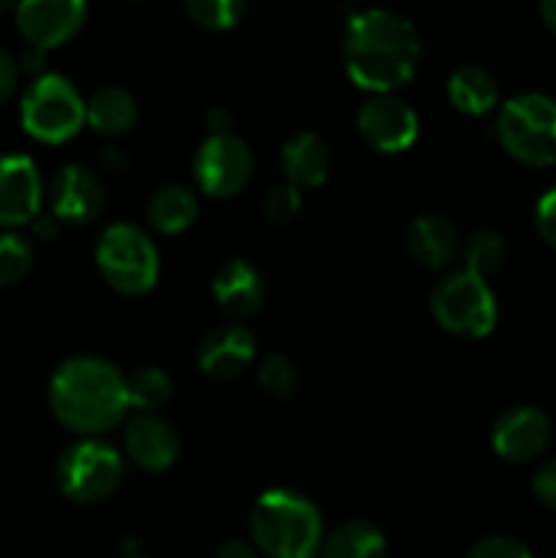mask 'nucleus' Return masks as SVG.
Returning a JSON list of instances; mask_svg holds the SVG:
<instances>
[{"label": "nucleus", "mask_w": 556, "mask_h": 558, "mask_svg": "<svg viewBox=\"0 0 556 558\" xmlns=\"http://www.w3.org/2000/svg\"><path fill=\"white\" fill-rule=\"evenodd\" d=\"M33 267V248L20 234L0 238V287H16Z\"/></svg>", "instance_id": "nucleus-28"}, {"label": "nucleus", "mask_w": 556, "mask_h": 558, "mask_svg": "<svg viewBox=\"0 0 556 558\" xmlns=\"http://www.w3.org/2000/svg\"><path fill=\"white\" fill-rule=\"evenodd\" d=\"M55 480L71 501L93 505L118 490L120 480H123V458L104 441H76V445L65 447L63 456L58 458Z\"/></svg>", "instance_id": "nucleus-8"}, {"label": "nucleus", "mask_w": 556, "mask_h": 558, "mask_svg": "<svg viewBox=\"0 0 556 558\" xmlns=\"http://www.w3.org/2000/svg\"><path fill=\"white\" fill-rule=\"evenodd\" d=\"M540 16H543L545 27H548L551 33H556V0H545V3L540 5Z\"/></svg>", "instance_id": "nucleus-39"}, {"label": "nucleus", "mask_w": 556, "mask_h": 558, "mask_svg": "<svg viewBox=\"0 0 556 558\" xmlns=\"http://www.w3.org/2000/svg\"><path fill=\"white\" fill-rule=\"evenodd\" d=\"M31 227H33V234H36L38 240H52L55 234H58L60 221L52 216V213H49V216H41V213H38V216L31 221Z\"/></svg>", "instance_id": "nucleus-35"}, {"label": "nucleus", "mask_w": 556, "mask_h": 558, "mask_svg": "<svg viewBox=\"0 0 556 558\" xmlns=\"http://www.w3.org/2000/svg\"><path fill=\"white\" fill-rule=\"evenodd\" d=\"M431 314L458 338L488 336L499 319L496 298L485 278L474 276L467 267L442 278L431 292Z\"/></svg>", "instance_id": "nucleus-6"}, {"label": "nucleus", "mask_w": 556, "mask_h": 558, "mask_svg": "<svg viewBox=\"0 0 556 558\" xmlns=\"http://www.w3.org/2000/svg\"><path fill=\"white\" fill-rule=\"evenodd\" d=\"M213 558H259V550L251 543H245V539H229V543H223L216 550Z\"/></svg>", "instance_id": "nucleus-34"}, {"label": "nucleus", "mask_w": 556, "mask_h": 558, "mask_svg": "<svg viewBox=\"0 0 556 558\" xmlns=\"http://www.w3.org/2000/svg\"><path fill=\"white\" fill-rule=\"evenodd\" d=\"M22 65H25L27 71H41V65H44V52H41V49L27 47V52L22 54Z\"/></svg>", "instance_id": "nucleus-38"}, {"label": "nucleus", "mask_w": 556, "mask_h": 558, "mask_svg": "<svg viewBox=\"0 0 556 558\" xmlns=\"http://www.w3.org/2000/svg\"><path fill=\"white\" fill-rule=\"evenodd\" d=\"M551 420L537 407H512L494 423L491 445L510 463H529L548 447Z\"/></svg>", "instance_id": "nucleus-13"}, {"label": "nucleus", "mask_w": 556, "mask_h": 558, "mask_svg": "<svg viewBox=\"0 0 556 558\" xmlns=\"http://www.w3.org/2000/svg\"><path fill=\"white\" fill-rule=\"evenodd\" d=\"M265 278L251 262L229 259L213 278V300L229 319H251L265 305Z\"/></svg>", "instance_id": "nucleus-17"}, {"label": "nucleus", "mask_w": 556, "mask_h": 558, "mask_svg": "<svg viewBox=\"0 0 556 558\" xmlns=\"http://www.w3.org/2000/svg\"><path fill=\"white\" fill-rule=\"evenodd\" d=\"M185 14L207 31H229L243 20L245 5L240 0H189Z\"/></svg>", "instance_id": "nucleus-27"}, {"label": "nucleus", "mask_w": 556, "mask_h": 558, "mask_svg": "<svg viewBox=\"0 0 556 558\" xmlns=\"http://www.w3.org/2000/svg\"><path fill=\"white\" fill-rule=\"evenodd\" d=\"M251 537L267 558H316L325 543L322 512L294 490H267L251 510Z\"/></svg>", "instance_id": "nucleus-3"}, {"label": "nucleus", "mask_w": 556, "mask_h": 558, "mask_svg": "<svg viewBox=\"0 0 556 558\" xmlns=\"http://www.w3.org/2000/svg\"><path fill=\"white\" fill-rule=\"evenodd\" d=\"M196 216H200V199L194 191L180 183L158 189L147 205V221L161 234L185 232L196 221Z\"/></svg>", "instance_id": "nucleus-21"}, {"label": "nucleus", "mask_w": 556, "mask_h": 558, "mask_svg": "<svg viewBox=\"0 0 556 558\" xmlns=\"http://www.w3.org/2000/svg\"><path fill=\"white\" fill-rule=\"evenodd\" d=\"M358 131L374 150L401 153L418 140L420 120L412 104L396 93H376L365 98L358 112Z\"/></svg>", "instance_id": "nucleus-10"}, {"label": "nucleus", "mask_w": 556, "mask_h": 558, "mask_svg": "<svg viewBox=\"0 0 556 558\" xmlns=\"http://www.w3.org/2000/svg\"><path fill=\"white\" fill-rule=\"evenodd\" d=\"M420 36L407 16L365 9L349 16L343 33V65L352 82L371 96L407 85L420 65Z\"/></svg>", "instance_id": "nucleus-1"}, {"label": "nucleus", "mask_w": 556, "mask_h": 558, "mask_svg": "<svg viewBox=\"0 0 556 558\" xmlns=\"http://www.w3.org/2000/svg\"><path fill=\"white\" fill-rule=\"evenodd\" d=\"M256 357V341L245 327L221 325L213 327L196 349V363L210 379L229 381L243 374Z\"/></svg>", "instance_id": "nucleus-16"}, {"label": "nucleus", "mask_w": 556, "mask_h": 558, "mask_svg": "<svg viewBox=\"0 0 556 558\" xmlns=\"http://www.w3.org/2000/svg\"><path fill=\"white\" fill-rule=\"evenodd\" d=\"M532 490H534V496H537V499L543 501L545 507L556 510V458L545 461L543 466H540L537 472H534Z\"/></svg>", "instance_id": "nucleus-32"}, {"label": "nucleus", "mask_w": 556, "mask_h": 558, "mask_svg": "<svg viewBox=\"0 0 556 558\" xmlns=\"http://www.w3.org/2000/svg\"><path fill=\"white\" fill-rule=\"evenodd\" d=\"M407 248L418 265L428 270H442L458 254V232L445 216L423 213L407 229Z\"/></svg>", "instance_id": "nucleus-19"}, {"label": "nucleus", "mask_w": 556, "mask_h": 558, "mask_svg": "<svg viewBox=\"0 0 556 558\" xmlns=\"http://www.w3.org/2000/svg\"><path fill=\"white\" fill-rule=\"evenodd\" d=\"M49 407L76 434H104L123 423L125 376L101 357H71L49 381Z\"/></svg>", "instance_id": "nucleus-2"}, {"label": "nucleus", "mask_w": 556, "mask_h": 558, "mask_svg": "<svg viewBox=\"0 0 556 558\" xmlns=\"http://www.w3.org/2000/svg\"><path fill=\"white\" fill-rule=\"evenodd\" d=\"M534 223H537V232L551 248H556V185L545 191L537 202V210H534Z\"/></svg>", "instance_id": "nucleus-31"}, {"label": "nucleus", "mask_w": 556, "mask_h": 558, "mask_svg": "<svg viewBox=\"0 0 556 558\" xmlns=\"http://www.w3.org/2000/svg\"><path fill=\"white\" fill-rule=\"evenodd\" d=\"M300 207H303V199H300V189H294L292 183L273 185L265 194V202H262V210L270 218L273 223H289L298 218Z\"/></svg>", "instance_id": "nucleus-29"}, {"label": "nucleus", "mask_w": 556, "mask_h": 558, "mask_svg": "<svg viewBox=\"0 0 556 558\" xmlns=\"http://www.w3.org/2000/svg\"><path fill=\"white\" fill-rule=\"evenodd\" d=\"M467 558H532V550L510 534H491V537L480 539Z\"/></svg>", "instance_id": "nucleus-30"}, {"label": "nucleus", "mask_w": 556, "mask_h": 558, "mask_svg": "<svg viewBox=\"0 0 556 558\" xmlns=\"http://www.w3.org/2000/svg\"><path fill=\"white\" fill-rule=\"evenodd\" d=\"M125 456L145 472H167L180 456V439L158 414H134L123 430Z\"/></svg>", "instance_id": "nucleus-15"}, {"label": "nucleus", "mask_w": 556, "mask_h": 558, "mask_svg": "<svg viewBox=\"0 0 556 558\" xmlns=\"http://www.w3.org/2000/svg\"><path fill=\"white\" fill-rule=\"evenodd\" d=\"M169 398H172V379L158 365H145L125 376V401L142 414L158 412L167 407Z\"/></svg>", "instance_id": "nucleus-24"}, {"label": "nucleus", "mask_w": 556, "mask_h": 558, "mask_svg": "<svg viewBox=\"0 0 556 558\" xmlns=\"http://www.w3.org/2000/svg\"><path fill=\"white\" fill-rule=\"evenodd\" d=\"M507 256L505 238L494 229H474L467 240H463V259H467V270L474 276L485 278L488 272H496Z\"/></svg>", "instance_id": "nucleus-25"}, {"label": "nucleus", "mask_w": 556, "mask_h": 558, "mask_svg": "<svg viewBox=\"0 0 556 558\" xmlns=\"http://www.w3.org/2000/svg\"><path fill=\"white\" fill-rule=\"evenodd\" d=\"M22 129L38 142L60 145L71 140L82 123H87V109L80 90L60 74H44L31 85L22 98Z\"/></svg>", "instance_id": "nucleus-7"}, {"label": "nucleus", "mask_w": 556, "mask_h": 558, "mask_svg": "<svg viewBox=\"0 0 556 558\" xmlns=\"http://www.w3.org/2000/svg\"><path fill=\"white\" fill-rule=\"evenodd\" d=\"M205 123L207 129H210V134H227V131H232V114H229L223 107H216L207 112Z\"/></svg>", "instance_id": "nucleus-36"}, {"label": "nucleus", "mask_w": 556, "mask_h": 558, "mask_svg": "<svg viewBox=\"0 0 556 558\" xmlns=\"http://www.w3.org/2000/svg\"><path fill=\"white\" fill-rule=\"evenodd\" d=\"M41 210V174L27 156H0V223H31Z\"/></svg>", "instance_id": "nucleus-14"}, {"label": "nucleus", "mask_w": 556, "mask_h": 558, "mask_svg": "<svg viewBox=\"0 0 556 558\" xmlns=\"http://www.w3.org/2000/svg\"><path fill=\"white\" fill-rule=\"evenodd\" d=\"M87 5L80 0H31L16 5V31L33 49L60 47L85 25Z\"/></svg>", "instance_id": "nucleus-11"}, {"label": "nucleus", "mask_w": 556, "mask_h": 558, "mask_svg": "<svg viewBox=\"0 0 556 558\" xmlns=\"http://www.w3.org/2000/svg\"><path fill=\"white\" fill-rule=\"evenodd\" d=\"M85 109L87 123L104 136H120L131 131V125L136 123V114H140L134 96L118 85L98 87L85 101Z\"/></svg>", "instance_id": "nucleus-20"}, {"label": "nucleus", "mask_w": 556, "mask_h": 558, "mask_svg": "<svg viewBox=\"0 0 556 558\" xmlns=\"http://www.w3.org/2000/svg\"><path fill=\"white\" fill-rule=\"evenodd\" d=\"M16 82H20V69H16V60L11 58L5 49H0V107L14 96Z\"/></svg>", "instance_id": "nucleus-33"}, {"label": "nucleus", "mask_w": 556, "mask_h": 558, "mask_svg": "<svg viewBox=\"0 0 556 558\" xmlns=\"http://www.w3.org/2000/svg\"><path fill=\"white\" fill-rule=\"evenodd\" d=\"M281 163L287 172V183L294 189H316L330 174V147L314 131H298L281 147Z\"/></svg>", "instance_id": "nucleus-18"}, {"label": "nucleus", "mask_w": 556, "mask_h": 558, "mask_svg": "<svg viewBox=\"0 0 556 558\" xmlns=\"http://www.w3.org/2000/svg\"><path fill=\"white\" fill-rule=\"evenodd\" d=\"M49 202H52V216L60 223H90L104 210L107 191L90 167L65 163L49 185Z\"/></svg>", "instance_id": "nucleus-12"}, {"label": "nucleus", "mask_w": 556, "mask_h": 558, "mask_svg": "<svg viewBox=\"0 0 556 558\" xmlns=\"http://www.w3.org/2000/svg\"><path fill=\"white\" fill-rule=\"evenodd\" d=\"M496 136L516 161L551 167L556 163V101L543 93L507 98L496 118Z\"/></svg>", "instance_id": "nucleus-4"}, {"label": "nucleus", "mask_w": 556, "mask_h": 558, "mask_svg": "<svg viewBox=\"0 0 556 558\" xmlns=\"http://www.w3.org/2000/svg\"><path fill=\"white\" fill-rule=\"evenodd\" d=\"M447 98L463 114H485L499 101V85L480 65H461L447 80Z\"/></svg>", "instance_id": "nucleus-22"}, {"label": "nucleus", "mask_w": 556, "mask_h": 558, "mask_svg": "<svg viewBox=\"0 0 556 558\" xmlns=\"http://www.w3.org/2000/svg\"><path fill=\"white\" fill-rule=\"evenodd\" d=\"M123 558H147V556H142V554H140V556H123Z\"/></svg>", "instance_id": "nucleus-40"}, {"label": "nucleus", "mask_w": 556, "mask_h": 558, "mask_svg": "<svg viewBox=\"0 0 556 558\" xmlns=\"http://www.w3.org/2000/svg\"><path fill=\"white\" fill-rule=\"evenodd\" d=\"M385 534L365 521H347L322 543V558H385Z\"/></svg>", "instance_id": "nucleus-23"}, {"label": "nucleus", "mask_w": 556, "mask_h": 558, "mask_svg": "<svg viewBox=\"0 0 556 558\" xmlns=\"http://www.w3.org/2000/svg\"><path fill=\"white\" fill-rule=\"evenodd\" d=\"M96 265L104 281L120 294H145L158 281V248L136 223H112L96 243Z\"/></svg>", "instance_id": "nucleus-5"}, {"label": "nucleus", "mask_w": 556, "mask_h": 558, "mask_svg": "<svg viewBox=\"0 0 556 558\" xmlns=\"http://www.w3.org/2000/svg\"><path fill=\"white\" fill-rule=\"evenodd\" d=\"M259 387L270 398H278V401H287L298 392L300 387V368L287 357V354H267L259 363Z\"/></svg>", "instance_id": "nucleus-26"}, {"label": "nucleus", "mask_w": 556, "mask_h": 558, "mask_svg": "<svg viewBox=\"0 0 556 558\" xmlns=\"http://www.w3.org/2000/svg\"><path fill=\"white\" fill-rule=\"evenodd\" d=\"M254 172L251 147L238 134H207L194 156V180L207 196L227 199L245 189Z\"/></svg>", "instance_id": "nucleus-9"}, {"label": "nucleus", "mask_w": 556, "mask_h": 558, "mask_svg": "<svg viewBox=\"0 0 556 558\" xmlns=\"http://www.w3.org/2000/svg\"><path fill=\"white\" fill-rule=\"evenodd\" d=\"M125 163H129V158H125V153L118 150V147H104L101 150V167L109 169V172H120Z\"/></svg>", "instance_id": "nucleus-37"}]
</instances>
